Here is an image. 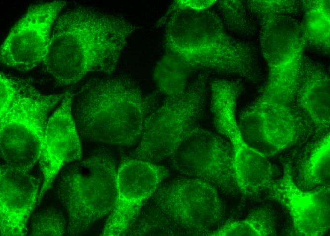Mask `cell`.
I'll return each instance as SVG.
<instances>
[{
	"label": "cell",
	"mask_w": 330,
	"mask_h": 236,
	"mask_svg": "<svg viewBox=\"0 0 330 236\" xmlns=\"http://www.w3.org/2000/svg\"><path fill=\"white\" fill-rule=\"evenodd\" d=\"M1 236L27 234L30 217L37 206L41 182L29 171L0 166Z\"/></svg>",
	"instance_id": "obj_16"
},
{
	"label": "cell",
	"mask_w": 330,
	"mask_h": 236,
	"mask_svg": "<svg viewBox=\"0 0 330 236\" xmlns=\"http://www.w3.org/2000/svg\"><path fill=\"white\" fill-rule=\"evenodd\" d=\"M66 215L53 207L45 208L34 214L28 225L29 236H63L67 234Z\"/></svg>",
	"instance_id": "obj_23"
},
{
	"label": "cell",
	"mask_w": 330,
	"mask_h": 236,
	"mask_svg": "<svg viewBox=\"0 0 330 236\" xmlns=\"http://www.w3.org/2000/svg\"><path fill=\"white\" fill-rule=\"evenodd\" d=\"M304 180L311 186H330V137L327 134L309 155L302 172Z\"/></svg>",
	"instance_id": "obj_22"
},
{
	"label": "cell",
	"mask_w": 330,
	"mask_h": 236,
	"mask_svg": "<svg viewBox=\"0 0 330 236\" xmlns=\"http://www.w3.org/2000/svg\"><path fill=\"white\" fill-rule=\"evenodd\" d=\"M217 189L185 176L164 181L137 217L139 231L145 236H207L223 215Z\"/></svg>",
	"instance_id": "obj_5"
},
{
	"label": "cell",
	"mask_w": 330,
	"mask_h": 236,
	"mask_svg": "<svg viewBox=\"0 0 330 236\" xmlns=\"http://www.w3.org/2000/svg\"><path fill=\"white\" fill-rule=\"evenodd\" d=\"M296 19L259 31L268 77L256 102L292 106L306 46Z\"/></svg>",
	"instance_id": "obj_9"
},
{
	"label": "cell",
	"mask_w": 330,
	"mask_h": 236,
	"mask_svg": "<svg viewBox=\"0 0 330 236\" xmlns=\"http://www.w3.org/2000/svg\"><path fill=\"white\" fill-rule=\"evenodd\" d=\"M74 94L65 93L47 124L39 159L42 182L37 205L62 169L83 157L80 136L73 112Z\"/></svg>",
	"instance_id": "obj_13"
},
{
	"label": "cell",
	"mask_w": 330,
	"mask_h": 236,
	"mask_svg": "<svg viewBox=\"0 0 330 236\" xmlns=\"http://www.w3.org/2000/svg\"><path fill=\"white\" fill-rule=\"evenodd\" d=\"M275 233L274 220L268 209H260L246 218L233 221L210 232L207 236H272Z\"/></svg>",
	"instance_id": "obj_21"
},
{
	"label": "cell",
	"mask_w": 330,
	"mask_h": 236,
	"mask_svg": "<svg viewBox=\"0 0 330 236\" xmlns=\"http://www.w3.org/2000/svg\"><path fill=\"white\" fill-rule=\"evenodd\" d=\"M237 122L245 141L265 155L266 151L275 153L287 148L297 135V118L292 106L254 101Z\"/></svg>",
	"instance_id": "obj_14"
},
{
	"label": "cell",
	"mask_w": 330,
	"mask_h": 236,
	"mask_svg": "<svg viewBox=\"0 0 330 236\" xmlns=\"http://www.w3.org/2000/svg\"><path fill=\"white\" fill-rule=\"evenodd\" d=\"M246 4L259 31L296 19L301 12L302 1L248 0Z\"/></svg>",
	"instance_id": "obj_19"
},
{
	"label": "cell",
	"mask_w": 330,
	"mask_h": 236,
	"mask_svg": "<svg viewBox=\"0 0 330 236\" xmlns=\"http://www.w3.org/2000/svg\"><path fill=\"white\" fill-rule=\"evenodd\" d=\"M330 0L302 1L300 28L306 45L325 55L330 48Z\"/></svg>",
	"instance_id": "obj_18"
},
{
	"label": "cell",
	"mask_w": 330,
	"mask_h": 236,
	"mask_svg": "<svg viewBox=\"0 0 330 236\" xmlns=\"http://www.w3.org/2000/svg\"><path fill=\"white\" fill-rule=\"evenodd\" d=\"M243 91L239 80L214 78L209 83L210 107L215 127L230 144L238 189L252 197L268 189L274 171L267 156L250 146L239 129L236 110Z\"/></svg>",
	"instance_id": "obj_8"
},
{
	"label": "cell",
	"mask_w": 330,
	"mask_h": 236,
	"mask_svg": "<svg viewBox=\"0 0 330 236\" xmlns=\"http://www.w3.org/2000/svg\"><path fill=\"white\" fill-rule=\"evenodd\" d=\"M169 174V169L161 164L128 157L123 159L117 169L116 203L101 235H126L133 220Z\"/></svg>",
	"instance_id": "obj_12"
},
{
	"label": "cell",
	"mask_w": 330,
	"mask_h": 236,
	"mask_svg": "<svg viewBox=\"0 0 330 236\" xmlns=\"http://www.w3.org/2000/svg\"><path fill=\"white\" fill-rule=\"evenodd\" d=\"M137 27L126 18L77 5L59 14L52 30L44 69L62 86L93 72L112 74Z\"/></svg>",
	"instance_id": "obj_1"
},
{
	"label": "cell",
	"mask_w": 330,
	"mask_h": 236,
	"mask_svg": "<svg viewBox=\"0 0 330 236\" xmlns=\"http://www.w3.org/2000/svg\"><path fill=\"white\" fill-rule=\"evenodd\" d=\"M330 84L327 70L305 56L294 101L300 112L320 129L330 126Z\"/></svg>",
	"instance_id": "obj_17"
},
{
	"label": "cell",
	"mask_w": 330,
	"mask_h": 236,
	"mask_svg": "<svg viewBox=\"0 0 330 236\" xmlns=\"http://www.w3.org/2000/svg\"><path fill=\"white\" fill-rule=\"evenodd\" d=\"M164 35L166 52L179 61L190 80L195 73H213L258 85L262 73L252 42L231 35L217 13L170 7Z\"/></svg>",
	"instance_id": "obj_2"
},
{
	"label": "cell",
	"mask_w": 330,
	"mask_h": 236,
	"mask_svg": "<svg viewBox=\"0 0 330 236\" xmlns=\"http://www.w3.org/2000/svg\"><path fill=\"white\" fill-rule=\"evenodd\" d=\"M66 4V1L56 0L30 6L1 44V63L24 72L43 63L53 25Z\"/></svg>",
	"instance_id": "obj_11"
},
{
	"label": "cell",
	"mask_w": 330,
	"mask_h": 236,
	"mask_svg": "<svg viewBox=\"0 0 330 236\" xmlns=\"http://www.w3.org/2000/svg\"><path fill=\"white\" fill-rule=\"evenodd\" d=\"M158 105V94L147 93L130 77H97L80 87L73 112L81 138L129 148L138 143L148 118Z\"/></svg>",
	"instance_id": "obj_3"
},
{
	"label": "cell",
	"mask_w": 330,
	"mask_h": 236,
	"mask_svg": "<svg viewBox=\"0 0 330 236\" xmlns=\"http://www.w3.org/2000/svg\"><path fill=\"white\" fill-rule=\"evenodd\" d=\"M271 197L289 213L295 232L301 236H321L330 228V186L306 191L294 182L291 169H285L282 177L268 188Z\"/></svg>",
	"instance_id": "obj_15"
},
{
	"label": "cell",
	"mask_w": 330,
	"mask_h": 236,
	"mask_svg": "<svg viewBox=\"0 0 330 236\" xmlns=\"http://www.w3.org/2000/svg\"><path fill=\"white\" fill-rule=\"evenodd\" d=\"M209 74L201 72L181 94L167 97L148 118L137 146L128 157L160 164L168 160L202 117Z\"/></svg>",
	"instance_id": "obj_7"
},
{
	"label": "cell",
	"mask_w": 330,
	"mask_h": 236,
	"mask_svg": "<svg viewBox=\"0 0 330 236\" xmlns=\"http://www.w3.org/2000/svg\"><path fill=\"white\" fill-rule=\"evenodd\" d=\"M217 13L228 30L244 37L257 33L258 25L243 0H219L216 3Z\"/></svg>",
	"instance_id": "obj_20"
},
{
	"label": "cell",
	"mask_w": 330,
	"mask_h": 236,
	"mask_svg": "<svg viewBox=\"0 0 330 236\" xmlns=\"http://www.w3.org/2000/svg\"><path fill=\"white\" fill-rule=\"evenodd\" d=\"M65 94H43L27 81L1 73L0 166L26 171L34 166L50 113Z\"/></svg>",
	"instance_id": "obj_4"
},
{
	"label": "cell",
	"mask_w": 330,
	"mask_h": 236,
	"mask_svg": "<svg viewBox=\"0 0 330 236\" xmlns=\"http://www.w3.org/2000/svg\"><path fill=\"white\" fill-rule=\"evenodd\" d=\"M168 160L182 176L205 181L228 192L238 189L229 142L208 130L193 129Z\"/></svg>",
	"instance_id": "obj_10"
},
{
	"label": "cell",
	"mask_w": 330,
	"mask_h": 236,
	"mask_svg": "<svg viewBox=\"0 0 330 236\" xmlns=\"http://www.w3.org/2000/svg\"><path fill=\"white\" fill-rule=\"evenodd\" d=\"M118 166L114 156L100 148L58 174L54 193L65 211L68 235L84 234L112 212L118 196Z\"/></svg>",
	"instance_id": "obj_6"
}]
</instances>
